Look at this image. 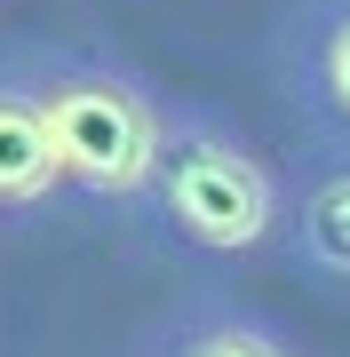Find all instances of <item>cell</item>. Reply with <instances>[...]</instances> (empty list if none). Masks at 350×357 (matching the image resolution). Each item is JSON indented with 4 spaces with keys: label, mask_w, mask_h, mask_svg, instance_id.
<instances>
[{
    "label": "cell",
    "mask_w": 350,
    "mask_h": 357,
    "mask_svg": "<svg viewBox=\"0 0 350 357\" xmlns=\"http://www.w3.org/2000/svg\"><path fill=\"white\" fill-rule=\"evenodd\" d=\"M40 112H48L64 183L96 199H143L152 191L159 143H168V112L152 103V88L112 64H64L40 79Z\"/></svg>",
    "instance_id": "obj_1"
},
{
    "label": "cell",
    "mask_w": 350,
    "mask_h": 357,
    "mask_svg": "<svg viewBox=\"0 0 350 357\" xmlns=\"http://www.w3.org/2000/svg\"><path fill=\"white\" fill-rule=\"evenodd\" d=\"M152 199L175 222V238L207 246V255H247L279 230V175L215 119H168Z\"/></svg>",
    "instance_id": "obj_2"
},
{
    "label": "cell",
    "mask_w": 350,
    "mask_h": 357,
    "mask_svg": "<svg viewBox=\"0 0 350 357\" xmlns=\"http://www.w3.org/2000/svg\"><path fill=\"white\" fill-rule=\"evenodd\" d=\"M56 183H64V159H56L40 88L0 79V206H40L56 199Z\"/></svg>",
    "instance_id": "obj_3"
},
{
    "label": "cell",
    "mask_w": 350,
    "mask_h": 357,
    "mask_svg": "<svg viewBox=\"0 0 350 357\" xmlns=\"http://www.w3.org/2000/svg\"><path fill=\"white\" fill-rule=\"evenodd\" d=\"M286 246H295V262L319 270V278H350V159H326L295 191Z\"/></svg>",
    "instance_id": "obj_4"
},
{
    "label": "cell",
    "mask_w": 350,
    "mask_h": 357,
    "mask_svg": "<svg viewBox=\"0 0 350 357\" xmlns=\"http://www.w3.org/2000/svg\"><path fill=\"white\" fill-rule=\"evenodd\" d=\"M152 357H295V349H286L271 326L239 318V310H199V318H183V326L159 333Z\"/></svg>",
    "instance_id": "obj_5"
},
{
    "label": "cell",
    "mask_w": 350,
    "mask_h": 357,
    "mask_svg": "<svg viewBox=\"0 0 350 357\" xmlns=\"http://www.w3.org/2000/svg\"><path fill=\"white\" fill-rule=\"evenodd\" d=\"M302 79H311V96L350 128V0H326L319 8L311 40H302Z\"/></svg>",
    "instance_id": "obj_6"
}]
</instances>
